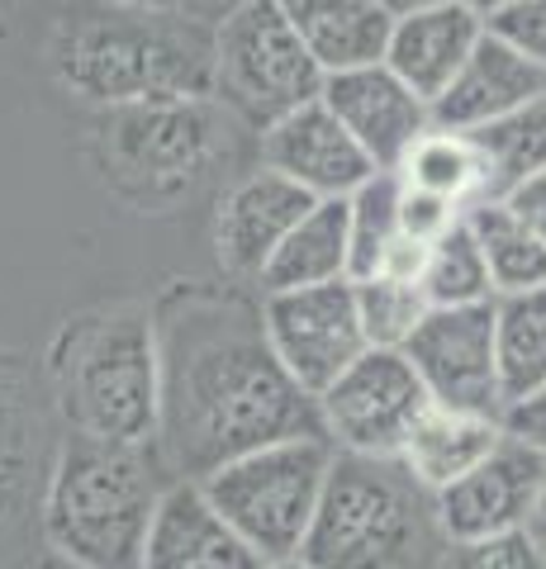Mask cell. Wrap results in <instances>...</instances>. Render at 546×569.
I'll use <instances>...</instances> for the list:
<instances>
[{"mask_svg":"<svg viewBox=\"0 0 546 569\" xmlns=\"http://www.w3.org/2000/svg\"><path fill=\"white\" fill-rule=\"evenodd\" d=\"M143 569H267L261 556L228 527L200 485H176L162 493L143 546Z\"/></svg>","mask_w":546,"mask_h":569,"instance_id":"ac0fdd59","label":"cell"},{"mask_svg":"<svg viewBox=\"0 0 546 569\" xmlns=\"http://www.w3.org/2000/svg\"><path fill=\"white\" fill-rule=\"evenodd\" d=\"M404 190L433 194V200H447L456 209L480 204V157H475L470 138L461 133H443L433 129L428 138H418V148L404 157V167L395 171Z\"/></svg>","mask_w":546,"mask_h":569,"instance_id":"484cf974","label":"cell"},{"mask_svg":"<svg viewBox=\"0 0 546 569\" xmlns=\"http://www.w3.org/2000/svg\"><path fill=\"white\" fill-rule=\"evenodd\" d=\"M399 176L376 171L357 194L347 200V280L380 276L390 247L399 242Z\"/></svg>","mask_w":546,"mask_h":569,"instance_id":"4316f807","label":"cell"},{"mask_svg":"<svg viewBox=\"0 0 546 569\" xmlns=\"http://www.w3.org/2000/svg\"><path fill=\"white\" fill-rule=\"evenodd\" d=\"M495 356L504 408L546 385V290L495 299Z\"/></svg>","mask_w":546,"mask_h":569,"instance_id":"d4e9b609","label":"cell"},{"mask_svg":"<svg viewBox=\"0 0 546 569\" xmlns=\"http://www.w3.org/2000/svg\"><path fill=\"white\" fill-rule=\"evenodd\" d=\"M6 569H77V565L62 560V556H52V550H39V556H24V560H14Z\"/></svg>","mask_w":546,"mask_h":569,"instance_id":"d590c367","label":"cell"},{"mask_svg":"<svg viewBox=\"0 0 546 569\" xmlns=\"http://www.w3.org/2000/svg\"><path fill=\"white\" fill-rule=\"evenodd\" d=\"M504 432L518 437L523 447H533L537 456H546V385L537 395H527L523 403L504 408Z\"/></svg>","mask_w":546,"mask_h":569,"instance_id":"836d02e7","label":"cell"},{"mask_svg":"<svg viewBox=\"0 0 546 569\" xmlns=\"http://www.w3.org/2000/svg\"><path fill=\"white\" fill-rule=\"evenodd\" d=\"M527 537H533V546L542 550V560H546V489H542V498H537V508H533V518H527Z\"/></svg>","mask_w":546,"mask_h":569,"instance_id":"e575fe53","label":"cell"},{"mask_svg":"<svg viewBox=\"0 0 546 569\" xmlns=\"http://www.w3.org/2000/svg\"><path fill=\"white\" fill-rule=\"evenodd\" d=\"M447 546L437 493L423 489L404 460L332 456L299 560L314 569H443Z\"/></svg>","mask_w":546,"mask_h":569,"instance_id":"5b68a950","label":"cell"},{"mask_svg":"<svg viewBox=\"0 0 546 569\" xmlns=\"http://www.w3.org/2000/svg\"><path fill=\"white\" fill-rule=\"evenodd\" d=\"M546 96V71L518 58L495 33H485L456 81L433 100V129L443 133H480L489 123L527 110L533 100Z\"/></svg>","mask_w":546,"mask_h":569,"instance_id":"2e32d148","label":"cell"},{"mask_svg":"<svg viewBox=\"0 0 546 569\" xmlns=\"http://www.w3.org/2000/svg\"><path fill=\"white\" fill-rule=\"evenodd\" d=\"M443 569H546V560L527 531H504L485 541H451Z\"/></svg>","mask_w":546,"mask_h":569,"instance_id":"4dcf8cb0","label":"cell"},{"mask_svg":"<svg viewBox=\"0 0 546 569\" xmlns=\"http://www.w3.org/2000/svg\"><path fill=\"white\" fill-rule=\"evenodd\" d=\"M433 408L428 389L404 361V351H366L319 399L324 437L338 456L399 460L404 441Z\"/></svg>","mask_w":546,"mask_h":569,"instance_id":"9c48e42d","label":"cell"},{"mask_svg":"<svg viewBox=\"0 0 546 569\" xmlns=\"http://www.w3.org/2000/svg\"><path fill=\"white\" fill-rule=\"evenodd\" d=\"M542 489H546V456L504 432L499 447L480 466L437 493V518H443L447 541L504 537V531L527 527Z\"/></svg>","mask_w":546,"mask_h":569,"instance_id":"7c38bea8","label":"cell"},{"mask_svg":"<svg viewBox=\"0 0 546 569\" xmlns=\"http://www.w3.org/2000/svg\"><path fill=\"white\" fill-rule=\"evenodd\" d=\"M152 328L162 366L157 456L171 479L200 485L238 456L324 437L319 403L280 370L248 295L176 284Z\"/></svg>","mask_w":546,"mask_h":569,"instance_id":"6da1fadb","label":"cell"},{"mask_svg":"<svg viewBox=\"0 0 546 569\" xmlns=\"http://www.w3.org/2000/svg\"><path fill=\"white\" fill-rule=\"evenodd\" d=\"M404 361L428 389L433 408L475 413L504 422L499 356H495V305L428 309L418 332L404 347Z\"/></svg>","mask_w":546,"mask_h":569,"instance_id":"8fae6325","label":"cell"},{"mask_svg":"<svg viewBox=\"0 0 546 569\" xmlns=\"http://www.w3.org/2000/svg\"><path fill=\"white\" fill-rule=\"evenodd\" d=\"M466 228H470V238H475V247H480V257H485L495 299L546 290V247L527 233V228L499 200L470 204L466 209Z\"/></svg>","mask_w":546,"mask_h":569,"instance_id":"603a6c76","label":"cell"},{"mask_svg":"<svg viewBox=\"0 0 546 569\" xmlns=\"http://www.w3.org/2000/svg\"><path fill=\"white\" fill-rule=\"evenodd\" d=\"M504 422L495 418H475V413H451V408H428L423 422L414 427V437L404 441V470L428 493L451 489L461 475H470L480 460L499 447Z\"/></svg>","mask_w":546,"mask_h":569,"instance_id":"44dd1931","label":"cell"},{"mask_svg":"<svg viewBox=\"0 0 546 569\" xmlns=\"http://www.w3.org/2000/svg\"><path fill=\"white\" fill-rule=\"evenodd\" d=\"M423 299H428V309L495 305L485 257H480V247H475L466 219L456 223L451 233L428 252V266H423Z\"/></svg>","mask_w":546,"mask_h":569,"instance_id":"83f0119b","label":"cell"},{"mask_svg":"<svg viewBox=\"0 0 546 569\" xmlns=\"http://www.w3.org/2000/svg\"><path fill=\"white\" fill-rule=\"evenodd\" d=\"M338 280H347V200H319L276 247L257 284L261 295H290Z\"/></svg>","mask_w":546,"mask_h":569,"instance_id":"7402d4cb","label":"cell"},{"mask_svg":"<svg viewBox=\"0 0 546 569\" xmlns=\"http://www.w3.org/2000/svg\"><path fill=\"white\" fill-rule=\"evenodd\" d=\"M48 380L67 437L105 447H157L162 366L148 309L110 305L67 318L48 351Z\"/></svg>","mask_w":546,"mask_h":569,"instance_id":"3957f363","label":"cell"},{"mask_svg":"<svg viewBox=\"0 0 546 569\" xmlns=\"http://www.w3.org/2000/svg\"><path fill=\"white\" fill-rule=\"evenodd\" d=\"M514 219L533 233L542 247H546V171H537V176H527V181L518 186V190H508L504 200H499Z\"/></svg>","mask_w":546,"mask_h":569,"instance_id":"d6a6232c","label":"cell"},{"mask_svg":"<svg viewBox=\"0 0 546 569\" xmlns=\"http://www.w3.org/2000/svg\"><path fill=\"white\" fill-rule=\"evenodd\" d=\"M461 219L466 209H456L447 200H433V194H418V190L399 194V238H409L414 247H437Z\"/></svg>","mask_w":546,"mask_h":569,"instance_id":"1f68e13d","label":"cell"},{"mask_svg":"<svg viewBox=\"0 0 546 569\" xmlns=\"http://www.w3.org/2000/svg\"><path fill=\"white\" fill-rule=\"evenodd\" d=\"M357 290V313H361V332L371 351H404L418 323L428 318V299L418 284H404L390 276H371V280H351Z\"/></svg>","mask_w":546,"mask_h":569,"instance_id":"f1b7e54d","label":"cell"},{"mask_svg":"<svg viewBox=\"0 0 546 569\" xmlns=\"http://www.w3.org/2000/svg\"><path fill=\"white\" fill-rule=\"evenodd\" d=\"M52 456H48V418L39 399H33L29 380L10 361H0V531L20 522L33 498L43 503Z\"/></svg>","mask_w":546,"mask_h":569,"instance_id":"ffe728a7","label":"cell"},{"mask_svg":"<svg viewBox=\"0 0 546 569\" xmlns=\"http://www.w3.org/2000/svg\"><path fill=\"white\" fill-rule=\"evenodd\" d=\"M267 569H314V565H309V560H299V556H295V560H280V565H267Z\"/></svg>","mask_w":546,"mask_h":569,"instance_id":"8d00e7d4","label":"cell"},{"mask_svg":"<svg viewBox=\"0 0 546 569\" xmlns=\"http://www.w3.org/2000/svg\"><path fill=\"white\" fill-rule=\"evenodd\" d=\"M215 29L176 10L72 14L52 33V71L67 91L100 110L209 100Z\"/></svg>","mask_w":546,"mask_h":569,"instance_id":"7a4b0ae2","label":"cell"},{"mask_svg":"<svg viewBox=\"0 0 546 569\" xmlns=\"http://www.w3.org/2000/svg\"><path fill=\"white\" fill-rule=\"evenodd\" d=\"M319 100L347 129V138L361 148L366 162L385 176H395L404 167V157L418 148V138L433 133V110L385 67L328 77Z\"/></svg>","mask_w":546,"mask_h":569,"instance_id":"4fadbf2b","label":"cell"},{"mask_svg":"<svg viewBox=\"0 0 546 569\" xmlns=\"http://www.w3.org/2000/svg\"><path fill=\"white\" fill-rule=\"evenodd\" d=\"M470 138L475 157H480V204L504 200L508 190H518L527 176L546 171V96L533 100L527 110L508 114L499 123H489L480 133H461Z\"/></svg>","mask_w":546,"mask_h":569,"instance_id":"cb8c5ba5","label":"cell"},{"mask_svg":"<svg viewBox=\"0 0 546 569\" xmlns=\"http://www.w3.org/2000/svg\"><path fill=\"white\" fill-rule=\"evenodd\" d=\"M171 485L157 447L62 437L39 503L43 541L77 569H143L157 503Z\"/></svg>","mask_w":546,"mask_h":569,"instance_id":"277c9868","label":"cell"},{"mask_svg":"<svg viewBox=\"0 0 546 569\" xmlns=\"http://www.w3.org/2000/svg\"><path fill=\"white\" fill-rule=\"evenodd\" d=\"M215 96L261 133L324 96V71L280 0H248L215 29Z\"/></svg>","mask_w":546,"mask_h":569,"instance_id":"52a82bcc","label":"cell"},{"mask_svg":"<svg viewBox=\"0 0 546 569\" xmlns=\"http://www.w3.org/2000/svg\"><path fill=\"white\" fill-rule=\"evenodd\" d=\"M209 157H215L209 100L129 104V110H110L100 129L105 176L138 209H157L186 194L205 176Z\"/></svg>","mask_w":546,"mask_h":569,"instance_id":"ba28073f","label":"cell"},{"mask_svg":"<svg viewBox=\"0 0 546 569\" xmlns=\"http://www.w3.org/2000/svg\"><path fill=\"white\" fill-rule=\"evenodd\" d=\"M261 328H267V342L276 351L280 370L314 403L371 351V342L361 332L351 280L319 284V290L261 295Z\"/></svg>","mask_w":546,"mask_h":569,"instance_id":"30bf717a","label":"cell"},{"mask_svg":"<svg viewBox=\"0 0 546 569\" xmlns=\"http://www.w3.org/2000/svg\"><path fill=\"white\" fill-rule=\"evenodd\" d=\"M319 204L309 200L299 186L280 181L271 171L248 176L242 186L228 190V200L219 204L215 219V252L219 266L234 280H261L267 261L276 257V247L290 238V228Z\"/></svg>","mask_w":546,"mask_h":569,"instance_id":"e0dca14e","label":"cell"},{"mask_svg":"<svg viewBox=\"0 0 546 569\" xmlns=\"http://www.w3.org/2000/svg\"><path fill=\"white\" fill-rule=\"evenodd\" d=\"M485 33H495L518 58L546 71V0H508V6L485 10Z\"/></svg>","mask_w":546,"mask_h":569,"instance_id":"f546056e","label":"cell"},{"mask_svg":"<svg viewBox=\"0 0 546 569\" xmlns=\"http://www.w3.org/2000/svg\"><path fill=\"white\" fill-rule=\"evenodd\" d=\"M261 171L299 186L309 200H351L376 176V167L328 114L324 100L286 114L261 133Z\"/></svg>","mask_w":546,"mask_h":569,"instance_id":"5bb4252c","label":"cell"},{"mask_svg":"<svg viewBox=\"0 0 546 569\" xmlns=\"http://www.w3.org/2000/svg\"><path fill=\"white\" fill-rule=\"evenodd\" d=\"M286 14L324 81L385 67L395 10L380 0H286Z\"/></svg>","mask_w":546,"mask_h":569,"instance_id":"d6986e66","label":"cell"},{"mask_svg":"<svg viewBox=\"0 0 546 569\" xmlns=\"http://www.w3.org/2000/svg\"><path fill=\"white\" fill-rule=\"evenodd\" d=\"M480 39H485V10L466 6V0H428V6L395 10L385 71L399 77L433 110V100L456 81V71L466 67Z\"/></svg>","mask_w":546,"mask_h":569,"instance_id":"9a60e30c","label":"cell"},{"mask_svg":"<svg viewBox=\"0 0 546 569\" xmlns=\"http://www.w3.org/2000/svg\"><path fill=\"white\" fill-rule=\"evenodd\" d=\"M332 456L338 451L324 437L276 441V447L238 456L224 470L200 479V493L257 550L261 565H280L305 550L314 512L324 503Z\"/></svg>","mask_w":546,"mask_h":569,"instance_id":"8992f818","label":"cell"}]
</instances>
